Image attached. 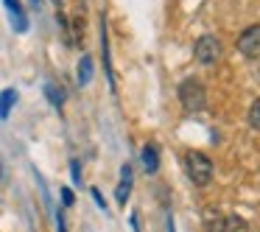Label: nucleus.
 <instances>
[{
  "label": "nucleus",
  "instance_id": "nucleus-4",
  "mask_svg": "<svg viewBox=\"0 0 260 232\" xmlns=\"http://www.w3.org/2000/svg\"><path fill=\"white\" fill-rule=\"evenodd\" d=\"M238 51L246 59H260V25H249V28L238 37Z\"/></svg>",
  "mask_w": 260,
  "mask_h": 232
},
{
  "label": "nucleus",
  "instance_id": "nucleus-13",
  "mask_svg": "<svg viewBox=\"0 0 260 232\" xmlns=\"http://www.w3.org/2000/svg\"><path fill=\"white\" fill-rule=\"evenodd\" d=\"M73 202H76L73 190H70V187H62V204H64V207H70Z\"/></svg>",
  "mask_w": 260,
  "mask_h": 232
},
{
  "label": "nucleus",
  "instance_id": "nucleus-1",
  "mask_svg": "<svg viewBox=\"0 0 260 232\" xmlns=\"http://www.w3.org/2000/svg\"><path fill=\"white\" fill-rule=\"evenodd\" d=\"M185 168H187V176H190L193 185L199 187H207L213 182V159L202 151H187L185 154Z\"/></svg>",
  "mask_w": 260,
  "mask_h": 232
},
{
  "label": "nucleus",
  "instance_id": "nucleus-12",
  "mask_svg": "<svg viewBox=\"0 0 260 232\" xmlns=\"http://www.w3.org/2000/svg\"><path fill=\"white\" fill-rule=\"evenodd\" d=\"M249 126L260 131V98L252 104V107H249Z\"/></svg>",
  "mask_w": 260,
  "mask_h": 232
},
{
  "label": "nucleus",
  "instance_id": "nucleus-2",
  "mask_svg": "<svg viewBox=\"0 0 260 232\" xmlns=\"http://www.w3.org/2000/svg\"><path fill=\"white\" fill-rule=\"evenodd\" d=\"M179 104L185 112H202L207 107V90L202 81L196 79H185L179 84Z\"/></svg>",
  "mask_w": 260,
  "mask_h": 232
},
{
  "label": "nucleus",
  "instance_id": "nucleus-18",
  "mask_svg": "<svg viewBox=\"0 0 260 232\" xmlns=\"http://www.w3.org/2000/svg\"><path fill=\"white\" fill-rule=\"evenodd\" d=\"M0 176H3V171H0Z\"/></svg>",
  "mask_w": 260,
  "mask_h": 232
},
{
  "label": "nucleus",
  "instance_id": "nucleus-11",
  "mask_svg": "<svg viewBox=\"0 0 260 232\" xmlns=\"http://www.w3.org/2000/svg\"><path fill=\"white\" fill-rule=\"evenodd\" d=\"M45 95H48V101H51L56 109H62V104H64V92L59 90L56 84H51V81H48V84H45Z\"/></svg>",
  "mask_w": 260,
  "mask_h": 232
},
{
  "label": "nucleus",
  "instance_id": "nucleus-17",
  "mask_svg": "<svg viewBox=\"0 0 260 232\" xmlns=\"http://www.w3.org/2000/svg\"><path fill=\"white\" fill-rule=\"evenodd\" d=\"M168 232H176L174 229V218H168Z\"/></svg>",
  "mask_w": 260,
  "mask_h": 232
},
{
  "label": "nucleus",
  "instance_id": "nucleus-8",
  "mask_svg": "<svg viewBox=\"0 0 260 232\" xmlns=\"http://www.w3.org/2000/svg\"><path fill=\"white\" fill-rule=\"evenodd\" d=\"M143 168H146V174H157V168H159L157 146H146V148H143Z\"/></svg>",
  "mask_w": 260,
  "mask_h": 232
},
{
  "label": "nucleus",
  "instance_id": "nucleus-3",
  "mask_svg": "<svg viewBox=\"0 0 260 232\" xmlns=\"http://www.w3.org/2000/svg\"><path fill=\"white\" fill-rule=\"evenodd\" d=\"M193 56H196L199 64H204V68H210V64H215L221 59V42L215 40L213 34H204L196 40V48H193Z\"/></svg>",
  "mask_w": 260,
  "mask_h": 232
},
{
  "label": "nucleus",
  "instance_id": "nucleus-10",
  "mask_svg": "<svg viewBox=\"0 0 260 232\" xmlns=\"http://www.w3.org/2000/svg\"><path fill=\"white\" fill-rule=\"evenodd\" d=\"M90 79H92V59L90 56H81V62H79V84L87 87V84H90Z\"/></svg>",
  "mask_w": 260,
  "mask_h": 232
},
{
  "label": "nucleus",
  "instance_id": "nucleus-14",
  "mask_svg": "<svg viewBox=\"0 0 260 232\" xmlns=\"http://www.w3.org/2000/svg\"><path fill=\"white\" fill-rule=\"evenodd\" d=\"M70 174H73V182H81V168H79V162H70Z\"/></svg>",
  "mask_w": 260,
  "mask_h": 232
},
{
  "label": "nucleus",
  "instance_id": "nucleus-15",
  "mask_svg": "<svg viewBox=\"0 0 260 232\" xmlns=\"http://www.w3.org/2000/svg\"><path fill=\"white\" fill-rule=\"evenodd\" d=\"M92 198L98 202V207H101V210H107V202H104V196L98 193V187H92Z\"/></svg>",
  "mask_w": 260,
  "mask_h": 232
},
{
  "label": "nucleus",
  "instance_id": "nucleus-6",
  "mask_svg": "<svg viewBox=\"0 0 260 232\" xmlns=\"http://www.w3.org/2000/svg\"><path fill=\"white\" fill-rule=\"evenodd\" d=\"M129 193H132V165H123V168H120V185H118V190H115L118 204L129 202Z\"/></svg>",
  "mask_w": 260,
  "mask_h": 232
},
{
  "label": "nucleus",
  "instance_id": "nucleus-7",
  "mask_svg": "<svg viewBox=\"0 0 260 232\" xmlns=\"http://www.w3.org/2000/svg\"><path fill=\"white\" fill-rule=\"evenodd\" d=\"M218 232H249V224L241 218V215H224Z\"/></svg>",
  "mask_w": 260,
  "mask_h": 232
},
{
  "label": "nucleus",
  "instance_id": "nucleus-16",
  "mask_svg": "<svg viewBox=\"0 0 260 232\" xmlns=\"http://www.w3.org/2000/svg\"><path fill=\"white\" fill-rule=\"evenodd\" d=\"M56 226H59V232H68V226H64V215H62V213H56Z\"/></svg>",
  "mask_w": 260,
  "mask_h": 232
},
{
  "label": "nucleus",
  "instance_id": "nucleus-9",
  "mask_svg": "<svg viewBox=\"0 0 260 232\" xmlns=\"http://www.w3.org/2000/svg\"><path fill=\"white\" fill-rule=\"evenodd\" d=\"M14 101H17V90H3L0 92V120H6L9 118V112H12V107H14Z\"/></svg>",
  "mask_w": 260,
  "mask_h": 232
},
{
  "label": "nucleus",
  "instance_id": "nucleus-5",
  "mask_svg": "<svg viewBox=\"0 0 260 232\" xmlns=\"http://www.w3.org/2000/svg\"><path fill=\"white\" fill-rule=\"evenodd\" d=\"M9 9V14H12V23H14V31L17 34H23V31H28V17H25V9L20 0H3Z\"/></svg>",
  "mask_w": 260,
  "mask_h": 232
}]
</instances>
